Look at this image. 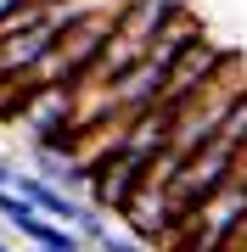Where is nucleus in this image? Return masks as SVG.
Here are the masks:
<instances>
[{"instance_id": "obj_1", "label": "nucleus", "mask_w": 247, "mask_h": 252, "mask_svg": "<svg viewBox=\"0 0 247 252\" xmlns=\"http://www.w3.org/2000/svg\"><path fill=\"white\" fill-rule=\"evenodd\" d=\"M96 252H152V247L141 241V235H112V230H107V241H101Z\"/></svg>"}, {"instance_id": "obj_2", "label": "nucleus", "mask_w": 247, "mask_h": 252, "mask_svg": "<svg viewBox=\"0 0 247 252\" xmlns=\"http://www.w3.org/2000/svg\"><path fill=\"white\" fill-rule=\"evenodd\" d=\"M225 252H247V219H242V230H236V241H230Z\"/></svg>"}, {"instance_id": "obj_3", "label": "nucleus", "mask_w": 247, "mask_h": 252, "mask_svg": "<svg viewBox=\"0 0 247 252\" xmlns=\"http://www.w3.org/2000/svg\"><path fill=\"white\" fill-rule=\"evenodd\" d=\"M11 180H17V168H11L6 157H0V185H11Z\"/></svg>"}, {"instance_id": "obj_4", "label": "nucleus", "mask_w": 247, "mask_h": 252, "mask_svg": "<svg viewBox=\"0 0 247 252\" xmlns=\"http://www.w3.org/2000/svg\"><path fill=\"white\" fill-rule=\"evenodd\" d=\"M0 252H11V247H6V235H0Z\"/></svg>"}]
</instances>
